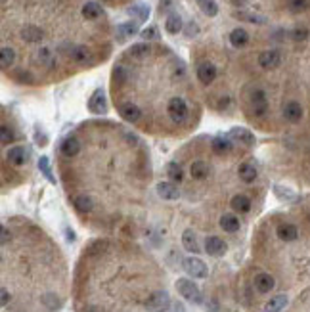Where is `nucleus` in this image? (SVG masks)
<instances>
[{
	"instance_id": "f257e3e1",
	"label": "nucleus",
	"mask_w": 310,
	"mask_h": 312,
	"mask_svg": "<svg viewBox=\"0 0 310 312\" xmlns=\"http://www.w3.org/2000/svg\"><path fill=\"white\" fill-rule=\"evenodd\" d=\"M171 297L165 289H157V291H153L148 299H146V310L148 312H167L171 308Z\"/></svg>"
},
{
	"instance_id": "f03ea898",
	"label": "nucleus",
	"mask_w": 310,
	"mask_h": 312,
	"mask_svg": "<svg viewBox=\"0 0 310 312\" xmlns=\"http://www.w3.org/2000/svg\"><path fill=\"white\" fill-rule=\"evenodd\" d=\"M176 289H178V293H180L186 301H190V303H193V304L203 303V295H201L199 288L191 280H188V278L176 280Z\"/></svg>"
},
{
	"instance_id": "7ed1b4c3",
	"label": "nucleus",
	"mask_w": 310,
	"mask_h": 312,
	"mask_svg": "<svg viewBox=\"0 0 310 312\" xmlns=\"http://www.w3.org/2000/svg\"><path fill=\"white\" fill-rule=\"evenodd\" d=\"M167 113H168V117L173 119L175 123H184V121H186V117H188V103H186L182 98L175 96V98H171V100H168Z\"/></svg>"
},
{
	"instance_id": "20e7f679",
	"label": "nucleus",
	"mask_w": 310,
	"mask_h": 312,
	"mask_svg": "<svg viewBox=\"0 0 310 312\" xmlns=\"http://www.w3.org/2000/svg\"><path fill=\"white\" fill-rule=\"evenodd\" d=\"M184 270H186V274L188 276H193V278H199V280H203V278H207V274H209V268H207V265L201 261V258L198 257H188L184 258Z\"/></svg>"
},
{
	"instance_id": "39448f33",
	"label": "nucleus",
	"mask_w": 310,
	"mask_h": 312,
	"mask_svg": "<svg viewBox=\"0 0 310 312\" xmlns=\"http://www.w3.org/2000/svg\"><path fill=\"white\" fill-rule=\"evenodd\" d=\"M251 108H253V113L257 117H263L264 113L268 111V98H266L264 90L255 88L253 94H251Z\"/></svg>"
},
{
	"instance_id": "423d86ee",
	"label": "nucleus",
	"mask_w": 310,
	"mask_h": 312,
	"mask_svg": "<svg viewBox=\"0 0 310 312\" xmlns=\"http://www.w3.org/2000/svg\"><path fill=\"white\" fill-rule=\"evenodd\" d=\"M279 63H281V54H279L278 50H264L259 56V65L266 71L279 67Z\"/></svg>"
},
{
	"instance_id": "0eeeda50",
	"label": "nucleus",
	"mask_w": 310,
	"mask_h": 312,
	"mask_svg": "<svg viewBox=\"0 0 310 312\" xmlns=\"http://www.w3.org/2000/svg\"><path fill=\"white\" fill-rule=\"evenodd\" d=\"M226 249H228L226 243L218 236H209L205 240V251L211 257H222L224 253H226Z\"/></svg>"
},
{
	"instance_id": "6e6552de",
	"label": "nucleus",
	"mask_w": 310,
	"mask_h": 312,
	"mask_svg": "<svg viewBox=\"0 0 310 312\" xmlns=\"http://www.w3.org/2000/svg\"><path fill=\"white\" fill-rule=\"evenodd\" d=\"M230 138L236 140L238 144H241V146H247V148L255 146V134L251 131L243 128V126H234L230 131Z\"/></svg>"
},
{
	"instance_id": "1a4fd4ad",
	"label": "nucleus",
	"mask_w": 310,
	"mask_h": 312,
	"mask_svg": "<svg viewBox=\"0 0 310 312\" xmlns=\"http://www.w3.org/2000/svg\"><path fill=\"white\" fill-rule=\"evenodd\" d=\"M88 110H90V113H94V115H102V113L107 111V103H105V96H103L102 88H98L92 94V98L88 100Z\"/></svg>"
},
{
	"instance_id": "9d476101",
	"label": "nucleus",
	"mask_w": 310,
	"mask_h": 312,
	"mask_svg": "<svg viewBox=\"0 0 310 312\" xmlns=\"http://www.w3.org/2000/svg\"><path fill=\"white\" fill-rule=\"evenodd\" d=\"M302 106L299 103V101H295V100H291V101H287L286 106H284V117H286V121L287 123H299L302 119Z\"/></svg>"
},
{
	"instance_id": "9b49d317",
	"label": "nucleus",
	"mask_w": 310,
	"mask_h": 312,
	"mask_svg": "<svg viewBox=\"0 0 310 312\" xmlns=\"http://www.w3.org/2000/svg\"><path fill=\"white\" fill-rule=\"evenodd\" d=\"M119 113L121 117L125 119V121H128V123H136V121H140V117H142V110L136 103H132V101L119 103Z\"/></svg>"
},
{
	"instance_id": "f8f14e48",
	"label": "nucleus",
	"mask_w": 310,
	"mask_h": 312,
	"mask_svg": "<svg viewBox=\"0 0 310 312\" xmlns=\"http://www.w3.org/2000/svg\"><path fill=\"white\" fill-rule=\"evenodd\" d=\"M157 194H159L161 199H167V201H175V199L180 197L178 186L175 182H159L157 184Z\"/></svg>"
},
{
	"instance_id": "ddd939ff",
	"label": "nucleus",
	"mask_w": 310,
	"mask_h": 312,
	"mask_svg": "<svg viewBox=\"0 0 310 312\" xmlns=\"http://www.w3.org/2000/svg\"><path fill=\"white\" fill-rule=\"evenodd\" d=\"M274 285H276V280H274V276H270V274L261 272L255 276V289L259 293H268V291L274 289Z\"/></svg>"
},
{
	"instance_id": "4468645a",
	"label": "nucleus",
	"mask_w": 310,
	"mask_h": 312,
	"mask_svg": "<svg viewBox=\"0 0 310 312\" xmlns=\"http://www.w3.org/2000/svg\"><path fill=\"white\" fill-rule=\"evenodd\" d=\"M198 79L199 83H203V85H211L216 79V67L211 62L201 63L198 67Z\"/></svg>"
},
{
	"instance_id": "2eb2a0df",
	"label": "nucleus",
	"mask_w": 310,
	"mask_h": 312,
	"mask_svg": "<svg viewBox=\"0 0 310 312\" xmlns=\"http://www.w3.org/2000/svg\"><path fill=\"white\" fill-rule=\"evenodd\" d=\"M67 56H69L75 63H80V65H82V63L90 62V56H92V52H90L84 44H75V46H71V50L67 52Z\"/></svg>"
},
{
	"instance_id": "dca6fc26",
	"label": "nucleus",
	"mask_w": 310,
	"mask_h": 312,
	"mask_svg": "<svg viewBox=\"0 0 310 312\" xmlns=\"http://www.w3.org/2000/svg\"><path fill=\"white\" fill-rule=\"evenodd\" d=\"M82 17L84 19H88V21H94V19H100L102 17V6L98 4V2H94V0H88V2H84L82 4Z\"/></svg>"
},
{
	"instance_id": "f3484780",
	"label": "nucleus",
	"mask_w": 310,
	"mask_h": 312,
	"mask_svg": "<svg viewBox=\"0 0 310 312\" xmlns=\"http://www.w3.org/2000/svg\"><path fill=\"white\" fill-rule=\"evenodd\" d=\"M60 149H62V153H64L65 157H75V155H79V151H80V142L77 140L75 136H67V138L62 142Z\"/></svg>"
},
{
	"instance_id": "a211bd4d",
	"label": "nucleus",
	"mask_w": 310,
	"mask_h": 312,
	"mask_svg": "<svg viewBox=\"0 0 310 312\" xmlns=\"http://www.w3.org/2000/svg\"><path fill=\"white\" fill-rule=\"evenodd\" d=\"M276 234H278V238L281 240V242H295L297 238H299V230L293 226V224H279L278 228H276Z\"/></svg>"
},
{
	"instance_id": "6ab92c4d",
	"label": "nucleus",
	"mask_w": 310,
	"mask_h": 312,
	"mask_svg": "<svg viewBox=\"0 0 310 312\" xmlns=\"http://www.w3.org/2000/svg\"><path fill=\"white\" fill-rule=\"evenodd\" d=\"M238 176L245 184H251V182H255L257 180V176H259V172H257V167L251 163H243V165H239V169H238Z\"/></svg>"
},
{
	"instance_id": "aec40b11",
	"label": "nucleus",
	"mask_w": 310,
	"mask_h": 312,
	"mask_svg": "<svg viewBox=\"0 0 310 312\" xmlns=\"http://www.w3.org/2000/svg\"><path fill=\"white\" fill-rule=\"evenodd\" d=\"M21 39L29 44H35V42H40L42 39V31H40L37 25H25L21 29Z\"/></svg>"
},
{
	"instance_id": "412c9836",
	"label": "nucleus",
	"mask_w": 310,
	"mask_h": 312,
	"mask_svg": "<svg viewBox=\"0 0 310 312\" xmlns=\"http://www.w3.org/2000/svg\"><path fill=\"white\" fill-rule=\"evenodd\" d=\"M220 228H222L224 232H238L239 230V219L236 215H232V213H224L222 217H220Z\"/></svg>"
},
{
	"instance_id": "4be33fe9",
	"label": "nucleus",
	"mask_w": 310,
	"mask_h": 312,
	"mask_svg": "<svg viewBox=\"0 0 310 312\" xmlns=\"http://www.w3.org/2000/svg\"><path fill=\"white\" fill-rule=\"evenodd\" d=\"M211 148H213V151H215L216 155H224V153H230L234 146H232V142L228 140V138L216 136V138H213V142H211Z\"/></svg>"
},
{
	"instance_id": "5701e85b",
	"label": "nucleus",
	"mask_w": 310,
	"mask_h": 312,
	"mask_svg": "<svg viewBox=\"0 0 310 312\" xmlns=\"http://www.w3.org/2000/svg\"><path fill=\"white\" fill-rule=\"evenodd\" d=\"M73 205H75V209H79L80 213H90L94 209V201H92V197L87 194H79L73 197Z\"/></svg>"
},
{
	"instance_id": "b1692460",
	"label": "nucleus",
	"mask_w": 310,
	"mask_h": 312,
	"mask_svg": "<svg viewBox=\"0 0 310 312\" xmlns=\"http://www.w3.org/2000/svg\"><path fill=\"white\" fill-rule=\"evenodd\" d=\"M247 42H249V33L245 29L238 27V29H234L230 33V44L234 48H243L247 46Z\"/></svg>"
},
{
	"instance_id": "393cba45",
	"label": "nucleus",
	"mask_w": 310,
	"mask_h": 312,
	"mask_svg": "<svg viewBox=\"0 0 310 312\" xmlns=\"http://www.w3.org/2000/svg\"><path fill=\"white\" fill-rule=\"evenodd\" d=\"M8 163L16 165V167H21L25 165V159H27V153H25V149L21 146H14V148L8 149Z\"/></svg>"
},
{
	"instance_id": "a878e982",
	"label": "nucleus",
	"mask_w": 310,
	"mask_h": 312,
	"mask_svg": "<svg viewBox=\"0 0 310 312\" xmlns=\"http://www.w3.org/2000/svg\"><path fill=\"white\" fill-rule=\"evenodd\" d=\"M230 205H232V209H234V211H239V213H249V211H251V199H249L247 195H243V194L234 195V197H232V201H230Z\"/></svg>"
},
{
	"instance_id": "bb28decb",
	"label": "nucleus",
	"mask_w": 310,
	"mask_h": 312,
	"mask_svg": "<svg viewBox=\"0 0 310 312\" xmlns=\"http://www.w3.org/2000/svg\"><path fill=\"white\" fill-rule=\"evenodd\" d=\"M286 304H287L286 295H276V297H272L270 301L264 304L263 312H281L284 308H286Z\"/></svg>"
},
{
	"instance_id": "cd10ccee",
	"label": "nucleus",
	"mask_w": 310,
	"mask_h": 312,
	"mask_svg": "<svg viewBox=\"0 0 310 312\" xmlns=\"http://www.w3.org/2000/svg\"><path fill=\"white\" fill-rule=\"evenodd\" d=\"M182 245L186 251H190V253H199V245H198V240H195V234H193V230H184L182 234Z\"/></svg>"
},
{
	"instance_id": "c85d7f7f",
	"label": "nucleus",
	"mask_w": 310,
	"mask_h": 312,
	"mask_svg": "<svg viewBox=\"0 0 310 312\" xmlns=\"http://www.w3.org/2000/svg\"><path fill=\"white\" fill-rule=\"evenodd\" d=\"M16 63V50L10 46H2L0 50V65L2 69H10Z\"/></svg>"
},
{
	"instance_id": "c756f323",
	"label": "nucleus",
	"mask_w": 310,
	"mask_h": 312,
	"mask_svg": "<svg viewBox=\"0 0 310 312\" xmlns=\"http://www.w3.org/2000/svg\"><path fill=\"white\" fill-rule=\"evenodd\" d=\"M165 29L168 35H178L182 31V17L178 14H168L167 21H165Z\"/></svg>"
},
{
	"instance_id": "7c9ffc66",
	"label": "nucleus",
	"mask_w": 310,
	"mask_h": 312,
	"mask_svg": "<svg viewBox=\"0 0 310 312\" xmlns=\"http://www.w3.org/2000/svg\"><path fill=\"white\" fill-rule=\"evenodd\" d=\"M37 60H39L40 65H44V67H54L56 65V58H54V52L50 50V48L42 46L37 52Z\"/></svg>"
},
{
	"instance_id": "2f4dec72",
	"label": "nucleus",
	"mask_w": 310,
	"mask_h": 312,
	"mask_svg": "<svg viewBox=\"0 0 310 312\" xmlns=\"http://www.w3.org/2000/svg\"><path fill=\"white\" fill-rule=\"evenodd\" d=\"M209 165L205 161H193L190 167V172H191V178H198V180H203L209 176Z\"/></svg>"
},
{
	"instance_id": "473e14b6",
	"label": "nucleus",
	"mask_w": 310,
	"mask_h": 312,
	"mask_svg": "<svg viewBox=\"0 0 310 312\" xmlns=\"http://www.w3.org/2000/svg\"><path fill=\"white\" fill-rule=\"evenodd\" d=\"M198 2V6L201 8V12L209 17H215L218 14V6H216L215 0H195Z\"/></svg>"
},
{
	"instance_id": "72a5a7b5",
	"label": "nucleus",
	"mask_w": 310,
	"mask_h": 312,
	"mask_svg": "<svg viewBox=\"0 0 310 312\" xmlns=\"http://www.w3.org/2000/svg\"><path fill=\"white\" fill-rule=\"evenodd\" d=\"M138 33V21H127V23L119 25V37L127 39V37H134Z\"/></svg>"
},
{
	"instance_id": "f704fd0d",
	"label": "nucleus",
	"mask_w": 310,
	"mask_h": 312,
	"mask_svg": "<svg viewBox=\"0 0 310 312\" xmlns=\"http://www.w3.org/2000/svg\"><path fill=\"white\" fill-rule=\"evenodd\" d=\"M167 174H168V178H171V182H180V180L184 178V171H182V167H180V163H168L167 167Z\"/></svg>"
},
{
	"instance_id": "c9c22d12",
	"label": "nucleus",
	"mask_w": 310,
	"mask_h": 312,
	"mask_svg": "<svg viewBox=\"0 0 310 312\" xmlns=\"http://www.w3.org/2000/svg\"><path fill=\"white\" fill-rule=\"evenodd\" d=\"M150 54V46L148 44H134V46L128 50V56L134 58V60H144Z\"/></svg>"
},
{
	"instance_id": "e433bc0d",
	"label": "nucleus",
	"mask_w": 310,
	"mask_h": 312,
	"mask_svg": "<svg viewBox=\"0 0 310 312\" xmlns=\"http://www.w3.org/2000/svg\"><path fill=\"white\" fill-rule=\"evenodd\" d=\"M310 0H287V8L293 14H301L304 10H308Z\"/></svg>"
},
{
	"instance_id": "4c0bfd02",
	"label": "nucleus",
	"mask_w": 310,
	"mask_h": 312,
	"mask_svg": "<svg viewBox=\"0 0 310 312\" xmlns=\"http://www.w3.org/2000/svg\"><path fill=\"white\" fill-rule=\"evenodd\" d=\"M128 14L138 17V21H146L150 17V8L144 6V4H138V6H132V8L128 10Z\"/></svg>"
},
{
	"instance_id": "58836bf2",
	"label": "nucleus",
	"mask_w": 310,
	"mask_h": 312,
	"mask_svg": "<svg viewBox=\"0 0 310 312\" xmlns=\"http://www.w3.org/2000/svg\"><path fill=\"white\" fill-rule=\"evenodd\" d=\"M39 169H40V172L48 178L50 184H56V178H54V174H52V171H50V161H48V157H40Z\"/></svg>"
},
{
	"instance_id": "ea45409f",
	"label": "nucleus",
	"mask_w": 310,
	"mask_h": 312,
	"mask_svg": "<svg viewBox=\"0 0 310 312\" xmlns=\"http://www.w3.org/2000/svg\"><path fill=\"white\" fill-rule=\"evenodd\" d=\"M111 79H113V86L123 85V83L127 81V69H125L123 65H115V67H113V75H111Z\"/></svg>"
},
{
	"instance_id": "a19ab883",
	"label": "nucleus",
	"mask_w": 310,
	"mask_h": 312,
	"mask_svg": "<svg viewBox=\"0 0 310 312\" xmlns=\"http://www.w3.org/2000/svg\"><path fill=\"white\" fill-rule=\"evenodd\" d=\"M234 16L241 19V21H249V23H264L266 19L263 16H257V14H249V12H236Z\"/></svg>"
},
{
	"instance_id": "79ce46f5",
	"label": "nucleus",
	"mask_w": 310,
	"mask_h": 312,
	"mask_svg": "<svg viewBox=\"0 0 310 312\" xmlns=\"http://www.w3.org/2000/svg\"><path fill=\"white\" fill-rule=\"evenodd\" d=\"M291 39L297 40V42H302V40L308 39V29L306 27H297L291 31Z\"/></svg>"
},
{
	"instance_id": "37998d69",
	"label": "nucleus",
	"mask_w": 310,
	"mask_h": 312,
	"mask_svg": "<svg viewBox=\"0 0 310 312\" xmlns=\"http://www.w3.org/2000/svg\"><path fill=\"white\" fill-rule=\"evenodd\" d=\"M0 133H2V144H4V146H8L10 142L14 140V134H12V131H10V128H8L6 125H2Z\"/></svg>"
},
{
	"instance_id": "c03bdc74",
	"label": "nucleus",
	"mask_w": 310,
	"mask_h": 312,
	"mask_svg": "<svg viewBox=\"0 0 310 312\" xmlns=\"http://www.w3.org/2000/svg\"><path fill=\"white\" fill-rule=\"evenodd\" d=\"M142 39H144V40L157 39V29H155V27H150V29H144V31H142Z\"/></svg>"
},
{
	"instance_id": "a18cd8bd",
	"label": "nucleus",
	"mask_w": 310,
	"mask_h": 312,
	"mask_svg": "<svg viewBox=\"0 0 310 312\" xmlns=\"http://www.w3.org/2000/svg\"><path fill=\"white\" fill-rule=\"evenodd\" d=\"M10 303V295H8V289L2 288V306H8Z\"/></svg>"
},
{
	"instance_id": "49530a36",
	"label": "nucleus",
	"mask_w": 310,
	"mask_h": 312,
	"mask_svg": "<svg viewBox=\"0 0 310 312\" xmlns=\"http://www.w3.org/2000/svg\"><path fill=\"white\" fill-rule=\"evenodd\" d=\"M195 33H198V27H195V23H190V27L186 29V35H188V37H191V35H195Z\"/></svg>"
},
{
	"instance_id": "de8ad7c7",
	"label": "nucleus",
	"mask_w": 310,
	"mask_h": 312,
	"mask_svg": "<svg viewBox=\"0 0 310 312\" xmlns=\"http://www.w3.org/2000/svg\"><path fill=\"white\" fill-rule=\"evenodd\" d=\"M2 243H4V245L8 243V230H6V228H2Z\"/></svg>"
},
{
	"instance_id": "09e8293b",
	"label": "nucleus",
	"mask_w": 310,
	"mask_h": 312,
	"mask_svg": "<svg viewBox=\"0 0 310 312\" xmlns=\"http://www.w3.org/2000/svg\"><path fill=\"white\" fill-rule=\"evenodd\" d=\"M168 4H171V0H161V4H159L161 12H163V10H167V8H168Z\"/></svg>"
},
{
	"instance_id": "8fccbe9b",
	"label": "nucleus",
	"mask_w": 310,
	"mask_h": 312,
	"mask_svg": "<svg viewBox=\"0 0 310 312\" xmlns=\"http://www.w3.org/2000/svg\"><path fill=\"white\" fill-rule=\"evenodd\" d=\"M232 2H234L236 6H245V4H247V2H249V0H232Z\"/></svg>"
},
{
	"instance_id": "3c124183",
	"label": "nucleus",
	"mask_w": 310,
	"mask_h": 312,
	"mask_svg": "<svg viewBox=\"0 0 310 312\" xmlns=\"http://www.w3.org/2000/svg\"><path fill=\"white\" fill-rule=\"evenodd\" d=\"M175 312H184V306L180 303H175Z\"/></svg>"
},
{
	"instance_id": "603ef678",
	"label": "nucleus",
	"mask_w": 310,
	"mask_h": 312,
	"mask_svg": "<svg viewBox=\"0 0 310 312\" xmlns=\"http://www.w3.org/2000/svg\"><path fill=\"white\" fill-rule=\"evenodd\" d=\"M84 312H100V310H98L96 306H88V308H87V310H84Z\"/></svg>"
},
{
	"instance_id": "864d4df0",
	"label": "nucleus",
	"mask_w": 310,
	"mask_h": 312,
	"mask_svg": "<svg viewBox=\"0 0 310 312\" xmlns=\"http://www.w3.org/2000/svg\"><path fill=\"white\" fill-rule=\"evenodd\" d=\"M308 222H310V217H308Z\"/></svg>"
}]
</instances>
